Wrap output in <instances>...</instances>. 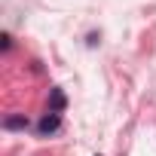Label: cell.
Segmentation results:
<instances>
[{
    "mask_svg": "<svg viewBox=\"0 0 156 156\" xmlns=\"http://www.w3.org/2000/svg\"><path fill=\"white\" fill-rule=\"evenodd\" d=\"M61 129V113H46L40 122H37V135L40 138H49V135H55Z\"/></svg>",
    "mask_w": 156,
    "mask_h": 156,
    "instance_id": "6da1fadb",
    "label": "cell"
},
{
    "mask_svg": "<svg viewBox=\"0 0 156 156\" xmlns=\"http://www.w3.org/2000/svg\"><path fill=\"white\" fill-rule=\"evenodd\" d=\"M9 46H12V37H9V34H3V37H0V49L9 52Z\"/></svg>",
    "mask_w": 156,
    "mask_h": 156,
    "instance_id": "277c9868",
    "label": "cell"
},
{
    "mask_svg": "<svg viewBox=\"0 0 156 156\" xmlns=\"http://www.w3.org/2000/svg\"><path fill=\"white\" fill-rule=\"evenodd\" d=\"M67 107V98L61 89H49V113H61Z\"/></svg>",
    "mask_w": 156,
    "mask_h": 156,
    "instance_id": "7a4b0ae2",
    "label": "cell"
},
{
    "mask_svg": "<svg viewBox=\"0 0 156 156\" xmlns=\"http://www.w3.org/2000/svg\"><path fill=\"white\" fill-rule=\"evenodd\" d=\"M28 126H31V122H28L25 113H16V116H6V119H3V129H6V132H19V129H28Z\"/></svg>",
    "mask_w": 156,
    "mask_h": 156,
    "instance_id": "3957f363",
    "label": "cell"
}]
</instances>
